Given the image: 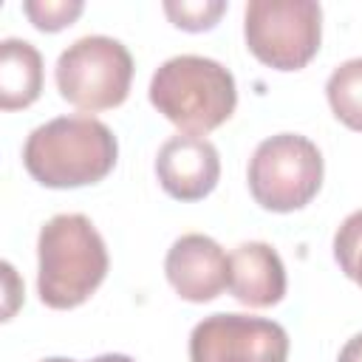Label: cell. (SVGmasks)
I'll list each match as a JSON object with an SVG mask.
<instances>
[{"label":"cell","mask_w":362,"mask_h":362,"mask_svg":"<svg viewBox=\"0 0 362 362\" xmlns=\"http://www.w3.org/2000/svg\"><path fill=\"white\" fill-rule=\"evenodd\" d=\"M119 156L113 130L93 116H57L31 130L23 147L28 175L51 189L102 181Z\"/></svg>","instance_id":"cell-1"},{"label":"cell","mask_w":362,"mask_h":362,"mask_svg":"<svg viewBox=\"0 0 362 362\" xmlns=\"http://www.w3.org/2000/svg\"><path fill=\"white\" fill-rule=\"evenodd\" d=\"M37 291L48 308L82 305L107 274V246L90 218L62 212L45 221L37 238Z\"/></svg>","instance_id":"cell-2"},{"label":"cell","mask_w":362,"mask_h":362,"mask_svg":"<svg viewBox=\"0 0 362 362\" xmlns=\"http://www.w3.org/2000/svg\"><path fill=\"white\" fill-rule=\"evenodd\" d=\"M153 107L181 133L204 136L221 127L238 105L229 68L198 54H178L161 62L150 79Z\"/></svg>","instance_id":"cell-3"},{"label":"cell","mask_w":362,"mask_h":362,"mask_svg":"<svg viewBox=\"0 0 362 362\" xmlns=\"http://www.w3.org/2000/svg\"><path fill=\"white\" fill-rule=\"evenodd\" d=\"M54 76L65 102L96 113L119 107L127 99L133 82V57L124 42L105 34H88L59 54Z\"/></svg>","instance_id":"cell-4"},{"label":"cell","mask_w":362,"mask_h":362,"mask_svg":"<svg viewBox=\"0 0 362 362\" xmlns=\"http://www.w3.org/2000/svg\"><path fill=\"white\" fill-rule=\"evenodd\" d=\"M249 192L272 212L303 209L322 184V153L300 133L263 139L249 158Z\"/></svg>","instance_id":"cell-5"},{"label":"cell","mask_w":362,"mask_h":362,"mask_svg":"<svg viewBox=\"0 0 362 362\" xmlns=\"http://www.w3.org/2000/svg\"><path fill=\"white\" fill-rule=\"evenodd\" d=\"M246 48L274 71H300L320 51L322 8L314 0H252L243 11Z\"/></svg>","instance_id":"cell-6"},{"label":"cell","mask_w":362,"mask_h":362,"mask_svg":"<svg viewBox=\"0 0 362 362\" xmlns=\"http://www.w3.org/2000/svg\"><path fill=\"white\" fill-rule=\"evenodd\" d=\"M280 322L249 314H209L189 334V362H286Z\"/></svg>","instance_id":"cell-7"},{"label":"cell","mask_w":362,"mask_h":362,"mask_svg":"<svg viewBox=\"0 0 362 362\" xmlns=\"http://www.w3.org/2000/svg\"><path fill=\"white\" fill-rule=\"evenodd\" d=\"M164 274L181 300L209 303L229 288V257L209 235L189 232L170 246Z\"/></svg>","instance_id":"cell-8"},{"label":"cell","mask_w":362,"mask_h":362,"mask_svg":"<svg viewBox=\"0 0 362 362\" xmlns=\"http://www.w3.org/2000/svg\"><path fill=\"white\" fill-rule=\"evenodd\" d=\"M156 175L170 198L201 201L221 178V158L209 139L178 133L161 144L156 156Z\"/></svg>","instance_id":"cell-9"},{"label":"cell","mask_w":362,"mask_h":362,"mask_svg":"<svg viewBox=\"0 0 362 362\" xmlns=\"http://www.w3.org/2000/svg\"><path fill=\"white\" fill-rule=\"evenodd\" d=\"M229 291L249 308H269L286 294V266L280 255L263 243H240L229 255Z\"/></svg>","instance_id":"cell-10"},{"label":"cell","mask_w":362,"mask_h":362,"mask_svg":"<svg viewBox=\"0 0 362 362\" xmlns=\"http://www.w3.org/2000/svg\"><path fill=\"white\" fill-rule=\"evenodd\" d=\"M0 45V107H28L42 90V57L28 40L8 37Z\"/></svg>","instance_id":"cell-11"},{"label":"cell","mask_w":362,"mask_h":362,"mask_svg":"<svg viewBox=\"0 0 362 362\" xmlns=\"http://www.w3.org/2000/svg\"><path fill=\"white\" fill-rule=\"evenodd\" d=\"M325 96L334 116L351 130H362V57L337 65L325 82Z\"/></svg>","instance_id":"cell-12"},{"label":"cell","mask_w":362,"mask_h":362,"mask_svg":"<svg viewBox=\"0 0 362 362\" xmlns=\"http://www.w3.org/2000/svg\"><path fill=\"white\" fill-rule=\"evenodd\" d=\"M334 257L339 269L362 286V209L351 212L334 235Z\"/></svg>","instance_id":"cell-13"},{"label":"cell","mask_w":362,"mask_h":362,"mask_svg":"<svg viewBox=\"0 0 362 362\" xmlns=\"http://www.w3.org/2000/svg\"><path fill=\"white\" fill-rule=\"evenodd\" d=\"M226 11L223 0H181V3H164V14L173 20V25L184 31H206L218 23V17Z\"/></svg>","instance_id":"cell-14"},{"label":"cell","mask_w":362,"mask_h":362,"mask_svg":"<svg viewBox=\"0 0 362 362\" xmlns=\"http://www.w3.org/2000/svg\"><path fill=\"white\" fill-rule=\"evenodd\" d=\"M82 0H25L23 11L40 31H59L82 14Z\"/></svg>","instance_id":"cell-15"},{"label":"cell","mask_w":362,"mask_h":362,"mask_svg":"<svg viewBox=\"0 0 362 362\" xmlns=\"http://www.w3.org/2000/svg\"><path fill=\"white\" fill-rule=\"evenodd\" d=\"M337 362H362V334L351 337V339L342 345V351H339V359H337Z\"/></svg>","instance_id":"cell-16"},{"label":"cell","mask_w":362,"mask_h":362,"mask_svg":"<svg viewBox=\"0 0 362 362\" xmlns=\"http://www.w3.org/2000/svg\"><path fill=\"white\" fill-rule=\"evenodd\" d=\"M90 362H136V359H130V356H124V354H102V356H96V359H90Z\"/></svg>","instance_id":"cell-17"},{"label":"cell","mask_w":362,"mask_h":362,"mask_svg":"<svg viewBox=\"0 0 362 362\" xmlns=\"http://www.w3.org/2000/svg\"><path fill=\"white\" fill-rule=\"evenodd\" d=\"M42 362H76V359H65V356H48V359H42Z\"/></svg>","instance_id":"cell-18"}]
</instances>
